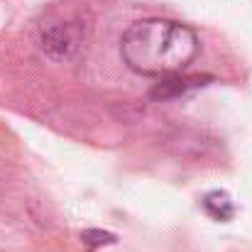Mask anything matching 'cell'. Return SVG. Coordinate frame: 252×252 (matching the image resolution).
<instances>
[{"mask_svg": "<svg viewBox=\"0 0 252 252\" xmlns=\"http://www.w3.org/2000/svg\"><path fill=\"white\" fill-rule=\"evenodd\" d=\"M198 34L181 22L147 17L127 27L120 57L140 76H176L198 54Z\"/></svg>", "mask_w": 252, "mask_h": 252, "instance_id": "obj_1", "label": "cell"}, {"mask_svg": "<svg viewBox=\"0 0 252 252\" xmlns=\"http://www.w3.org/2000/svg\"><path fill=\"white\" fill-rule=\"evenodd\" d=\"M84 44V25L71 17H49L39 25V47L54 62H69Z\"/></svg>", "mask_w": 252, "mask_h": 252, "instance_id": "obj_2", "label": "cell"}, {"mask_svg": "<svg viewBox=\"0 0 252 252\" xmlns=\"http://www.w3.org/2000/svg\"><path fill=\"white\" fill-rule=\"evenodd\" d=\"M208 76H167L162 79V84L152 88V98L155 100H169V98H179L184 93H191L201 86H206Z\"/></svg>", "mask_w": 252, "mask_h": 252, "instance_id": "obj_3", "label": "cell"}, {"mask_svg": "<svg viewBox=\"0 0 252 252\" xmlns=\"http://www.w3.org/2000/svg\"><path fill=\"white\" fill-rule=\"evenodd\" d=\"M201 203H203V211L218 223H225L235 216V203L230 201V196L225 191H211L203 196Z\"/></svg>", "mask_w": 252, "mask_h": 252, "instance_id": "obj_4", "label": "cell"}, {"mask_svg": "<svg viewBox=\"0 0 252 252\" xmlns=\"http://www.w3.org/2000/svg\"><path fill=\"white\" fill-rule=\"evenodd\" d=\"M81 238H84L86 245H91V248H98V245H113V243H115V235L103 233V230H86Z\"/></svg>", "mask_w": 252, "mask_h": 252, "instance_id": "obj_5", "label": "cell"}]
</instances>
